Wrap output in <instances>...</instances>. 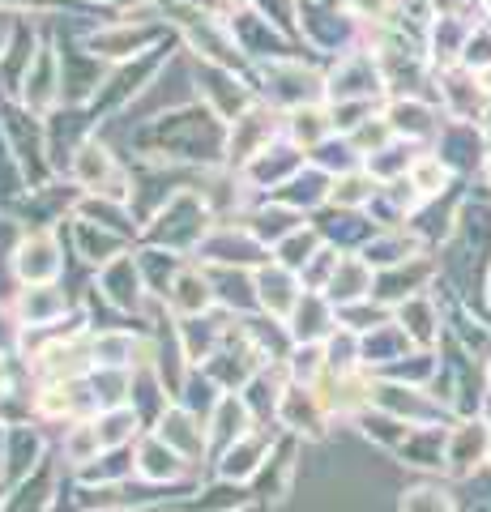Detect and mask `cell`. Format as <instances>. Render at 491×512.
Masks as SVG:
<instances>
[{
  "mask_svg": "<svg viewBox=\"0 0 491 512\" xmlns=\"http://www.w3.org/2000/svg\"><path fill=\"white\" fill-rule=\"evenodd\" d=\"M265 461H269V431L252 427V431H244L240 440L227 444L223 453H218V474H223L227 483H248Z\"/></svg>",
  "mask_w": 491,
  "mask_h": 512,
  "instance_id": "cell-10",
  "label": "cell"
},
{
  "mask_svg": "<svg viewBox=\"0 0 491 512\" xmlns=\"http://www.w3.org/2000/svg\"><path fill=\"white\" fill-rule=\"evenodd\" d=\"M372 291V274H368V261H334V274L325 282V299L338 303V308H351L363 295Z\"/></svg>",
  "mask_w": 491,
  "mask_h": 512,
  "instance_id": "cell-13",
  "label": "cell"
},
{
  "mask_svg": "<svg viewBox=\"0 0 491 512\" xmlns=\"http://www.w3.org/2000/svg\"><path fill=\"white\" fill-rule=\"evenodd\" d=\"M60 453H65V461L73 470L94 466V461L107 453L103 436H99V423H94V419H73L69 431H65V444H60Z\"/></svg>",
  "mask_w": 491,
  "mask_h": 512,
  "instance_id": "cell-15",
  "label": "cell"
},
{
  "mask_svg": "<svg viewBox=\"0 0 491 512\" xmlns=\"http://www.w3.org/2000/svg\"><path fill=\"white\" fill-rule=\"evenodd\" d=\"M154 431L171 448H176L188 466H193L197 457H205V448H210V431H205V419H201V414H193V410H184V406H163Z\"/></svg>",
  "mask_w": 491,
  "mask_h": 512,
  "instance_id": "cell-5",
  "label": "cell"
},
{
  "mask_svg": "<svg viewBox=\"0 0 491 512\" xmlns=\"http://www.w3.org/2000/svg\"><path fill=\"white\" fill-rule=\"evenodd\" d=\"M188 470V461L171 448L158 431H146L137 440V453H133V474L141 483H176V478Z\"/></svg>",
  "mask_w": 491,
  "mask_h": 512,
  "instance_id": "cell-9",
  "label": "cell"
},
{
  "mask_svg": "<svg viewBox=\"0 0 491 512\" xmlns=\"http://www.w3.org/2000/svg\"><path fill=\"white\" fill-rule=\"evenodd\" d=\"M141 342L133 338L129 329H103L90 338V359L94 367H124V372H133V367L141 363Z\"/></svg>",
  "mask_w": 491,
  "mask_h": 512,
  "instance_id": "cell-12",
  "label": "cell"
},
{
  "mask_svg": "<svg viewBox=\"0 0 491 512\" xmlns=\"http://www.w3.org/2000/svg\"><path fill=\"white\" fill-rule=\"evenodd\" d=\"M402 512H449V504L445 500H440V495L436 491H410L406 495V500H402Z\"/></svg>",
  "mask_w": 491,
  "mask_h": 512,
  "instance_id": "cell-20",
  "label": "cell"
},
{
  "mask_svg": "<svg viewBox=\"0 0 491 512\" xmlns=\"http://www.w3.org/2000/svg\"><path fill=\"white\" fill-rule=\"evenodd\" d=\"M321 248H325V244H321V235H316L312 227H299V231H291V235L274 248V261H278V265H287V269H295V274H304V265H308Z\"/></svg>",
  "mask_w": 491,
  "mask_h": 512,
  "instance_id": "cell-18",
  "label": "cell"
},
{
  "mask_svg": "<svg viewBox=\"0 0 491 512\" xmlns=\"http://www.w3.org/2000/svg\"><path fill=\"white\" fill-rule=\"evenodd\" d=\"M9 393V372H5V355H0V397Z\"/></svg>",
  "mask_w": 491,
  "mask_h": 512,
  "instance_id": "cell-22",
  "label": "cell"
},
{
  "mask_svg": "<svg viewBox=\"0 0 491 512\" xmlns=\"http://www.w3.org/2000/svg\"><path fill=\"white\" fill-rule=\"evenodd\" d=\"M334 303H329L325 295H316V291H304L295 303V312L287 316V333H291V342L295 346H321V338L329 333V325H334Z\"/></svg>",
  "mask_w": 491,
  "mask_h": 512,
  "instance_id": "cell-11",
  "label": "cell"
},
{
  "mask_svg": "<svg viewBox=\"0 0 491 512\" xmlns=\"http://www.w3.org/2000/svg\"><path fill=\"white\" fill-rule=\"evenodd\" d=\"M278 124H274V111L265 107H248L240 116L231 120V133H227V158L231 163H252L261 150H269V141H274Z\"/></svg>",
  "mask_w": 491,
  "mask_h": 512,
  "instance_id": "cell-4",
  "label": "cell"
},
{
  "mask_svg": "<svg viewBox=\"0 0 491 512\" xmlns=\"http://www.w3.org/2000/svg\"><path fill=\"white\" fill-rule=\"evenodd\" d=\"M69 299L56 282H39V286H22L18 299H13V320L22 329H52L60 316H65Z\"/></svg>",
  "mask_w": 491,
  "mask_h": 512,
  "instance_id": "cell-7",
  "label": "cell"
},
{
  "mask_svg": "<svg viewBox=\"0 0 491 512\" xmlns=\"http://www.w3.org/2000/svg\"><path fill=\"white\" fill-rule=\"evenodd\" d=\"M60 244L52 231H30L18 252H13V274L22 278V286H39V282H56L60 278Z\"/></svg>",
  "mask_w": 491,
  "mask_h": 512,
  "instance_id": "cell-3",
  "label": "cell"
},
{
  "mask_svg": "<svg viewBox=\"0 0 491 512\" xmlns=\"http://www.w3.org/2000/svg\"><path fill=\"white\" fill-rule=\"evenodd\" d=\"M445 184V167L440 163H415V188L419 192H436Z\"/></svg>",
  "mask_w": 491,
  "mask_h": 512,
  "instance_id": "cell-21",
  "label": "cell"
},
{
  "mask_svg": "<svg viewBox=\"0 0 491 512\" xmlns=\"http://www.w3.org/2000/svg\"><path fill=\"white\" fill-rule=\"evenodd\" d=\"M69 175H73V184H77V188L90 192V197L129 201V192H124V171L116 167L112 150L99 146V141H82V146L73 150Z\"/></svg>",
  "mask_w": 491,
  "mask_h": 512,
  "instance_id": "cell-1",
  "label": "cell"
},
{
  "mask_svg": "<svg viewBox=\"0 0 491 512\" xmlns=\"http://www.w3.org/2000/svg\"><path fill=\"white\" fill-rule=\"evenodd\" d=\"M252 295H257V308L274 320H287L295 312L299 295H304V282H299L295 269L278 265L274 256H269L265 265L252 269Z\"/></svg>",
  "mask_w": 491,
  "mask_h": 512,
  "instance_id": "cell-2",
  "label": "cell"
},
{
  "mask_svg": "<svg viewBox=\"0 0 491 512\" xmlns=\"http://www.w3.org/2000/svg\"><path fill=\"white\" fill-rule=\"evenodd\" d=\"M26 107H39V111H47L56 99H60V90H56V82H60V69H56V56H52V47H43V56H35L30 60V69H26Z\"/></svg>",
  "mask_w": 491,
  "mask_h": 512,
  "instance_id": "cell-14",
  "label": "cell"
},
{
  "mask_svg": "<svg viewBox=\"0 0 491 512\" xmlns=\"http://www.w3.org/2000/svg\"><path fill=\"white\" fill-rule=\"evenodd\" d=\"M99 423V436L107 453H124L133 440H141V414L133 406H112V410H99L94 414Z\"/></svg>",
  "mask_w": 491,
  "mask_h": 512,
  "instance_id": "cell-16",
  "label": "cell"
},
{
  "mask_svg": "<svg viewBox=\"0 0 491 512\" xmlns=\"http://www.w3.org/2000/svg\"><path fill=\"white\" fill-rule=\"evenodd\" d=\"M329 419V406L325 397L316 393V384H287L282 389V402H278V423L299 431V436H321V427Z\"/></svg>",
  "mask_w": 491,
  "mask_h": 512,
  "instance_id": "cell-6",
  "label": "cell"
},
{
  "mask_svg": "<svg viewBox=\"0 0 491 512\" xmlns=\"http://www.w3.org/2000/svg\"><path fill=\"white\" fill-rule=\"evenodd\" d=\"M287 128H291V137H295V146H308V150H316L321 141L329 137V128H334V120L325 116L321 107H295L291 111V120H287Z\"/></svg>",
  "mask_w": 491,
  "mask_h": 512,
  "instance_id": "cell-19",
  "label": "cell"
},
{
  "mask_svg": "<svg viewBox=\"0 0 491 512\" xmlns=\"http://www.w3.org/2000/svg\"><path fill=\"white\" fill-rule=\"evenodd\" d=\"M278 201L299 210V205H321L329 201V188H325V175L321 171H295L287 184L278 188Z\"/></svg>",
  "mask_w": 491,
  "mask_h": 512,
  "instance_id": "cell-17",
  "label": "cell"
},
{
  "mask_svg": "<svg viewBox=\"0 0 491 512\" xmlns=\"http://www.w3.org/2000/svg\"><path fill=\"white\" fill-rule=\"evenodd\" d=\"M167 308L176 312L180 320H193V316H205L218 303V291H214V274H205V269H193L184 265L176 282H171V291L163 295Z\"/></svg>",
  "mask_w": 491,
  "mask_h": 512,
  "instance_id": "cell-8",
  "label": "cell"
}]
</instances>
